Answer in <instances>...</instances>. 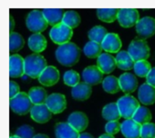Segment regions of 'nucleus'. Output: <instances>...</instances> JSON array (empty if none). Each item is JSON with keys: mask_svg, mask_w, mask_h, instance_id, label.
Masks as SVG:
<instances>
[{"mask_svg": "<svg viewBox=\"0 0 155 138\" xmlns=\"http://www.w3.org/2000/svg\"><path fill=\"white\" fill-rule=\"evenodd\" d=\"M19 93H20V89H19L18 84L15 83V81L11 80L10 83H9V96H10V99L16 96Z\"/></svg>", "mask_w": 155, "mask_h": 138, "instance_id": "nucleus-40", "label": "nucleus"}, {"mask_svg": "<svg viewBox=\"0 0 155 138\" xmlns=\"http://www.w3.org/2000/svg\"><path fill=\"white\" fill-rule=\"evenodd\" d=\"M28 96L34 106L45 104V101L48 97L46 90L44 87H39V86L32 87L28 92Z\"/></svg>", "mask_w": 155, "mask_h": 138, "instance_id": "nucleus-26", "label": "nucleus"}, {"mask_svg": "<svg viewBox=\"0 0 155 138\" xmlns=\"http://www.w3.org/2000/svg\"><path fill=\"white\" fill-rule=\"evenodd\" d=\"M146 82L150 86H153V87H155V67H153L150 73L148 74L146 77Z\"/></svg>", "mask_w": 155, "mask_h": 138, "instance_id": "nucleus-41", "label": "nucleus"}, {"mask_svg": "<svg viewBox=\"0 0 155 138\" xmlns=\"http://www.w3.org/2000/svg\"><path fill=\"white\" fill-rule=\"evenodd\" d=\"M10 138H20V137H18L17 136H10Z\"/></svg>", "mask_w": 155, "mask_h": 138, "instance_id": "nucleus-46", "label": "nucleus"}, {"mask_svg": "<svg viewBox=\"0 0 155 138\" xmlns=\"http://www.w3.org/2000/svg\"><path fill=\"white\" fill-rule=\"evenodd\" d=\"M104 73L97 67V66H90L86 67L82 74L84 83L92 86H97L104 81Z\"/></svg>", "mask_w": 155, "mask_h": 138, "instance_id": "nucleus-11", "label": "nucleus"}, {"mask_svg": "<svg viewBox=\"0 0 155 138\" xmlns=\"http://www.w3.org/2000/svg\"><path fill=\"white\" fill-rule=\"evenodd\" d=\"M67 123L80 133L84 131L88 127L89 119L87 116L83 112H74L68 116Z\"/></svg>", "mask_w": 155, "mask_h": 138, "instance_id": "nucleus-17", "label": "nucleus"}, {"mask_svg": "<svg viewBox=\"0 0 155 138\" xmlns=\"http://www.w3.org/2000/svg\"><path fill=\"white\" fill-rule=\"evenodd\" d=\"M98 138H114V136H112V135H109V134H104V135L100 136Z\"/></svg>", "mask_w": 155, "mask_h": 138, "instance_id": "nucleus-44", "label": "nucleus"}, {"mask_svg": "<svg viewBox=\"0 0 155 138\" xmlns=\"http://www.w3.org/2000/svg\"><path fill=\"white\" fill-rule=\"evenodd\" d=\"M72 96L77 101H85L90 98L92 95V87L90 85L80 82L75 86L72 87Z\"/></svg>", "mask_w": 155, "mask_h": 138, "instance_id": "nucleus-22", "label": "nucleus"}, {"mask_svg": "<svg viewBox=\"0 0 155 138\" xmlns=\"http://www.w3.org/2000/svg\"><path fill=\"white\" fill-rule=\"evenodd\" d=\"M119 9L116 8H110V9H97L96 15L100 20L105 23H113L118 18Z\"/></svg>", "mask_w": 155, "mask_h": 138, "instance_id": "nucleus-30", "label": "nucleus"}, {"mask_svg": "<svg viewBox=\"0 0 155 138\" xmlns=\"http://www.w3.org/2000/svg\"><path fill=\"white\" fill-rule=\"evenodd\" d=\"M119 83L121 90L126 94L134 93L138 87V80L134 74L131 73H124L119 77Z\"/></svg>", "mask_w": 155, "mask_h": 138, "instance_id": "nucleus-16", "label": "nucleus"}, {"mask_svg": "<svg viewBox=\"0 0 155 138\" xmlns=\"http://www.w3.org/2000/svg\"><path fill=\"white\" fill-rule=\"evenodd\" d=\"M116 66L117 65H116L115 57H114L109 53H103L97 58V67L104 74L112 73L115 69Z\"/></svg>", "mask_w": 155, "mask_h": 138, "instance_id": "nucleus-19", "label": "nucleus"}, {"mask_svg": "<svg viewBox=\"0 0 155 138\" xmlns=\"http://www.w3.org/2000/svg\"><path fill=\"white\" fill-rule=\"evenodd\" d=\"M116 103H117L122 117L125 119L133 118L134 115L135 114L137 109L140 107V104L138 100L130 95L122 96L121 98L118 99Z\"/></svg>", "mask_w": 155, "mask_h": 138, "instance_id": "nucleus-4", "label": "nucleus"}, {"mask_svg": "<svg viewBox=\"0 0 155 138\" xmlns=\"http://www.w3.org/2000/svg\"><path fill=\"white\" fill-rule=\"evenodd\" d=\"M107 35H108V32L105 29V27H104L102 25H96L89 31L88 37L93 42L102 44Z\"/></svg>", "mask_w": 155, "mask_h": 138, "instance_id": "nucleus-31", "label": "nucleus"}, {"mask_svg": "<svg viewBox=\"0 0 155 138\" xmlns=\"http://www.w3.org/2000/svg\"><path fill=\"white\" fill-rule=\"evenodd\" d=\"M54 134L56 138H79V132L76 131L68 123H57L54 127Z\"/></svg>", "mask_w": 155, "mask_h": 138, "instance_id": "nucleus-21", "label": "nucleus"}, {"mask_svg": "<svg viewBox=\"0 0 155 138\" xmlns=\"http://www.w3.org/2000/svg\"><path fill=\"white\" fill-rule=\"evenodd\" d=\"M45 105L50 109V111L55 115L64 112L67 106L65 96L63 94H59V93H54L48 96L45 101Z\"/></svg>", "mask_w": 155, "mask_h": 138, "instance_id": "nucleus-10", "label": "nucleus"}, {"mask_svg": "<svg viewBox=\"0 0 155 138\" xmlns=\"http://www.w3.org/2000/svg\"><path fill=\"white\" fill-rule=\"evenodd\" d=\"M83 51L88 58L94 59V58H98L103 54L102 53L103 47H102L101 44L90 41V42L86 43V45L84 46Z\"/></svg>", "mask_w": 155, "mask_h": 138, "instance_id": "nucleus-28", "label": "nucleus"}, {"mask_svg": "<svg viewBox=\"0 0 155 138\" xmlns=\"http://www.w3.org/2000/svg\"><path fill=\"white\" fill-rule=\"evenodd\" d=\"M133 119L140 125L148 124L152 119L151 111L145 106H140L133 116Z\"/></svg>", "mask_w": 155, "mask_h": 138, "instance_id": "nucleus-32", "label": "nucleus"}, {"mask_svg": "<svg viewBox=\"0 0 155 138\" xmlns=\"http://www.w3.org/2000/svg\"><path fill=\"white\" fill-rule=\"evenodd\" d=\"M139 11L135 8H122L119 9L118 13V22L121 26L124 28H130L136 25L140 21Z\"/></svg>", "mask_w": 155, "mask_h": 138, "instance_id": "nucleus-8", "label": "nucleus"}, {"mask_svg": "<svg viewBox=\"0 0 155 138\" xmlns=\"http://www.w3.org/2000/svg\"><path fill=\"white\" fill-rule=\"evenodd\" d=\"M81 57V50L74 43H67L59 45L55 51V58L64 66H74Z\"/></svg>", "mask_w": 155, "mask_h": 138, "instance_id": "nucleus-1", "label": "nucleus"}, {"mask_svg": "<svg viewBox=\"0 0 155 138\" xmlns=\"http://www.w3.org/2000/svg\"><path fill=\"white\" fill-rule=\"evenodd\" d=\"M52 112L45 104L35 105L32 107L30 116L31 118L38 124H45L52 118Z\"/></svg>", "mask_w": 155, "mask_h": 138, "instance_id": "nucleus-12", "label": "nucleus"}, {"mask_svg": "<svg viewBox=\"0 0 155 138\" xmlns=\"http://www.w3.org/2000/svg\"><path fill=\"white\" fill-rule=\"evenodd\" d=\"M139 101L145 105L151 106L155 104V87L149 84H143L138 90Z\"/></svg>", "mask_w": 155, "mask_h": 138, "instance_id": "nucleus-20", "label": "nucleus"}, {"mask_svg": "<svg viewBox=\"0 0 155 138\" xmlns=\"http://www.w3.org/2000/svg\"><path fill=\"white\" fill-rule=\"evenodd\" d=\"M121 126H122V124H120L118 121H110L105 125L104 129H105L106 134L114 136L121 131Z\"/></svg>", "mask_w": 155, "mask_h": 138, "instance_id": "nucleus-39", "label": "nucleus"}, {"mask_svg": "<svg viewBox=\"0 0 155 138\" xmlns=\"http://www.w3.org/2000/svg\"><path fill=\"white\" fill-rule=\"evenodd\" d=\"M42 12L49 25L54 26L63 23L64 16L63 9H44Z\"/></svg>", "mask_w": 155, "mask_h": 138, "instance_id": "nucleus-25", "label": "nucleus"}, {"mask_svg": "<svg viewBox=\"0 0 155 138\" xmlns=\"http://www.w3.org/2000/svg\"><path fill=\"white\" fill-rule=\"evenodd\" d=\"M63 23L65 24L66 25H68L69 27H71L72 29L75 28L81 23L80 15L76 11H74V10H69V11L64 13Z\"/></svg>", "mask_w": 155, "mask_h": 138, "instance_id": "nucleus-34", "label": "nucleus"}, {"mask_svg": "<svg viewBox=\"0 0 155 138\" xmlns=\"http://www.w3.org/2000/svg\"><path fill=\"white\" fill-rule=\"evenodd\" d=\"M102 116L108 122L118 121L122 117L120 110H119L118 106H117V103H110V104L106 105L103 108Z\"/></svg>", "mask_w": 155, "mask_h": 138, "instance_id": "nucleus-27", "label": "nucleus"}, {"mask_svg": "<svg viewBox=\"0 0 155 138\" xmlns=\"http://www.w3.org/2000/svg\"><path fill=\"white\" fill-rule=\"evenodd\" d=\"M25 74V59L17 55H12L9 58V76L11 78L21 77Z\"/></svg>", "mask_w": 155, "mask_h": 138, "instance_id": "nucleus-14", "label": "nucleus"}, {"mask_svg": "<svg viewBox=\"0 0 155 138\" xmlns=\"http://www.w3.org/2000/svg\"><path fill=\"white\" fill-rule=\"evenodd\" d=\"M9 19H10V26H9V30H10V33H12L13 28L15 27V20H14V18H13V16H12V15H10Z\"/></svg>", "mask_w": 155, "mask_h": 138, "instance_id": "nucleus-42", "label": "nucleus"}, {"mask_svg": "<svg viewBox=\"0 0 155 138\" xmlns=\"http://www.w3.org/2000/svg\"><path fill=\"white\" fill-rule=\"evenodd\" d=\"M134 70L136 76H138L139 77H147L148 74L152 70V66L147 60H142L135 62Z\"/></svg>", "mask_w": 155, "mask_h": 138, "instance_id": "nucleus-35", "label": "nucleus"}, {"mask_svg": "<svg viewBox=\"0 0 155 138\" xmlns=\"http://www.w3.org/2000/svg\"><path fill=\"white\" fill-rule=\"evenodd\" d=\"M79 138H94L89 133H83L79 136Z\"/></svg>", "mask_w": 155, "mask_h": 138, "instance_id": "nucleus-43", "label": "nucleus"}, {"mask_svg": "<svg viewBox=\"0 0 155 138\" xmlns=\"http://www.w3.org/2000/svg\"><path fill=\"white\" fill-rule=\"evenodd\" d=\"M46 67L45 58L39 54H32L25 58V74L31 78H39Z\"/></svg>", "mask_w": 155, "mask_h": 138, "instance_id": "nucleus-2", "label": "nucleus"}, {"mask_svg": "<svg viewBox=\"0 0 155 138\" xmlns=\"http://www.w3.org/2000/svg\"><path fill=\"white\" fill-rule=\"evenodd\" d=\"M101 45L103 50L106 53H119L122 47V41L117 34L109 33Z\"/></svg>", "mask_w": 155, "mask_h": 138, "instance_id": "nucleus-18", "label": "nucleus"}, {"mask_svg": "<svg viewBox=\"0 0 155 138\" xmlns=\"http://www.w3.org/2000/svg\"><path fill=\"white\" fill-rule=\"evenodd\" d=\"M128 53L134 62L147 60L150 56V47L145 40L134 39L128 46Z\"/></svg>", "mask_w": 155, "mask_h": 138, "instance_id": "nucleus-7", "label": "nucleus"}, {"mask_svg": "<svg viewBox=\"0 0 155 138\" xmlns=\"http://www.w3.org/2000/svg\"><path fill=\"white\" fill-rule=\"evenodd\" d=\"M28 46L35 54L41 53L47 46L46 38L42 34H34L28 38Z\"/></svg>", "mask_w": 155, "mask_h": 138, "instance_id": "nucleus-23", "label": "nucleus"}, {"mask_svg": "<svg viewBox=\"0 0 155 138\" xmlns=\"http://www.w3.org/2000/svg\"><path fill=\"white\" fill-rule=\"evenodd\" d=\"M25 45V40L23 36L15 32L10 33L9 36V49L10 52H17L20 51Z\"/></svg>", "mask_w": 155, "mask_h": 138, "instance_id": "nucleus-33", "label": "nucleus"}, {"mask_svg": "<svg viewBox=\"0 0 155 138\" xmlns=\"http://www.w3.org/2000/svg\"><path fill=\"white\" fill-rule=\"evenodd\" d=\"M34 138H49L46 135H44V134H37Z\"/></svg>", "mask_w": 155, "mask_h": 138, "instance_id": "nucleus-45", "label": "nucleus"}, {"mask_svg": "<svg viewBox=\"0 0 155 138\" xmlns=\"http://www.w3.org/2000/svg\"><path fill=\"white\" fill-rule=\"evenodd\" d=\"M141 138H155V124L148 123L142 126Z\"/></svg>", "mask_w": 155, "mask_h": 138, "instance_id": "nucleus-38", "label": "nucleus"}, {"mask_svg": "<svg viewBox=\"0 0 155 138\" xmlns=\"http://www.w3.org/2000/svg\"><path fill=\"white\" fill-rule=\"evenodd\" d=\"M137 35L141 39L145 40L155 34V19L151 16H144L135 25Z\"/></svg>", "mask_w": 155, "mask_h": 138, "instance_id": "nucleus-9", "label": "nucleus"}, {"mask_svg": "<svg viewBox=\"0 0 155 138\" xmlns=\"http://www.w3.org/2000/svg\"><path fill=\"white\" fill-rule=\"evenodd\" d=\"M25 24L27 28L35 34H40L41 32L45 31L48 25V23L45 18L43 12L40 10L31 11L26 16Z\"/></svg>", "mask_w": 155, "mask_h": 138, "instance_id": "nucleus-6", "label": "nucleus"}, {"mask_svg": "<svg viewBox=\"0 0 155 138\" xmlns=\"http://www.w3.org/2000/svg\"><path fill=\"white\" fill-rule=\"evenodd\" d=\"M63 79L66 86L74 87L80 83V75L74 70H68L64 74Z\"/></svg>", "mask_w": 155, "mask_h": 138, "instance_id": "nucleus-36", "label": "nucleus"}, {"mask_svg": "<svg viewBox=\"0 0 155 138\" xmlns=\"http://www.w3.org/2000/svg\"><path fill=\"white\" fill-rule=\"evenodd\" d=\"M141 129L142 125L135 122L133 118L125 119L121 126V132L125 138H140Z\"/></svg>", "mask_w": 155, "mask_h": 138, "instance_id": "nucleus-15", "label": "nucleus"}, {"mask_svg": "<svg viewBox=\"0 0 155 138\" xmlns=\"http://www.w3.org/2000/svg\"><path fill=\"white\" fill-rule=\"evenodd\" d=\"M73 35H74L73 29L64 23L53 26L49 32L51 40L54 44L59 45L69 43Z\"/></svg>", "mask_w": 155, "mask_h": 138, "instance_id": "nucleus-5", "label": "nucleus"}, {"mask_svg": "<svg viewBox=\"0 0 155 138\" xmlns=\"http://www.w3.org/2000/svg\"><path fill=\"white\" fill-rule=\"evenodd\" d=\"M59 79L60 74L58 69L53 66H48L40 75L38 81L44 86H53L58 83Z\"/></svg>", "mask_w": 155, "mask_h": 138, "instance_id": "nucleus-13", "label": "nucleus"}, {"mask_svg": "<svg viewBox=\"0 0 155 138\" xmlns=\"http://www.w3.org/2000/svg\"><path fill=\"white\" fill-rule=\"evenodd\" d=\"M15 136L20 138H34L35 136V129L28 125H24L19 128H17L15 132Z\"/></svg>", "mask_w": 155, "mask_h": 138, "instance_id": "nucleus-37", "label": "nucleus"}, {"mask_svg": "<svg viewBox=\"0 0 155 138\" xmlns=\"http://www.w3.org/2000/svg\"><path fill=\"white\" fill-rule=\"evenodd\" d=\"M115 60H116L117 67L124 71L131 70L132 68H134L135 64V62L134 61L128 51H124V50L117 53Z\"/></svg>", "mask_w": 155, "mask_h": 138, "instance_id": "nucleus-24", "label": "nucleus"}, {"mask_svg": "<svg viewBox=\"0 0 155 138\" xmlns=\"http://www.w3.org/2000/svg\"><path fill=\"white\" fill-rule=\"evenodd\" d=\"M33 105L28 94L25 92H20L16 96L10 99V108L18 116H25L31 112Z\"/></svg>", "mask_w": 155, "mask_h": 138, "instance_id": "nucleus-3", "label": "nucleus"}, {"mask_svg": "<svg viewBox=\"0 0 155 138\" xmlns=\"http://www.w3.org/2000/svg\"><path fill=\"white\" fill-rule=\"evenodd\" d=\"M103 88L106 93L116 94L121 90L119 78H116L114 76H106L103 81Z\"/></svg>", "mask_w": 155, "mask_h": 138, "instance_id": "nucleus-29", "label": "nucleus"}]
</instances>
